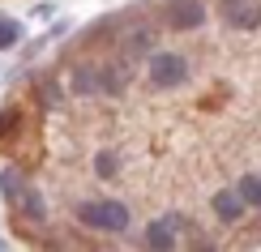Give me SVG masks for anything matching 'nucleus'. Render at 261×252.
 I'll return each mask as SVG.
<instances>
[{
    "label": "nucleus",
    "instance_id": "obj_1",
    "mask_svg": "<svg viewBox=\"0 0 261 252\" xmlns=\"http://www.w3.org/2000/svg\"><path fill=\"white\" fill-rule=\"evenodd\" d=\"M0 192L13 201V210H21V218H30V222H43V218H47L43 197L26 184V175H21L17 167H5V171H0Z\"/></svg>",
    "mask_w": 261,
    "mask_h": 252
},
{
    "label": "nucleus",
    "instance_id": "obj_2",
    "mask_svg": "<svg viewBox=\"0 0 261 252\" xmlns=\"http://www.w3.org/2000/svg\"><path fill=\"white\" fill-rule=\"evenodd\" d=\"M146 77H150V86H159V90L184 86V77H189V60H184L180 51H154V56L146 60Z\"/></svg>",
    "mask_w": 261,
    "mask_h": 252
},
{
    "label": "nucleus",
    "instance_id": "obj_3",
    "mask_svg": "<svg viewBox=\"0 0 261 252\" xmlns=\"http://www.w3.org/2000/svg\"><path fill=\"white\" fill-rule=\"evenodd\" d=\"M77 218L94 231H124L128 227V210L120 201H86V205H77Z\"/></svg>",
    "mask_w": 261,
    "mask_h": 252
},
{
    "label": "nucleus",
    "instance_id": "obj_4",
    "mask_svg": "<svg viewBox=\"0 0 261 252\" xmlns=\"http://www.w3.org/2000/svg\"><path fill=\"white\" fill-rule=\"evenodd\" d=\"M141 239L150 252H176V218H154Z\"/></svg>",
    "mask_w": 261,
    "mask_h": 252
},
{
    "label": "nucleus",
    "instance_id": "obj_5",
    "mask_svg": "<svg viewBox=\"0 0 261 252\" xmlns=\"http://www.w3.org/2000/svg\"><path fill=\"white\" fill-rule=\"evenodd\" d=\"M201 21H205L201 0H176V5H171V26L176 30H197Z\"/></svg>",
    "mask_w": 261,
    "mask_h": 252
},
{
    "label": "nucleus",
    "instance_id": "obj_6",
    "mask_svg": "<svg viewBox=\"0 0 261 252\" xmlns=\"http://www.w3.org/2000/svg\"><path fill=\"white\" fill-rule=\"evenodd\" d=\"M248 205L240 201V192L236 188H223V192H214V214H219V222H240Z\"/></svg>",
    "mask_w": 261,
    "mask_h": 252
},
{
    "label": "nucleus",
    "instance_id": "obj_7",
    "mask_svg": "<svg viewBox=\"0 0 261 252\" xmlns=\"http://www.w3.org/2000/svg\"><path fill=\"white\" fill-rule=\"evenodd\" d=\"M236 192H240V201L248 205V210H261V175H240Z\"/></svg>",
    "mask_w": 261,
    "mask_h": 252
},
{
    "label": "nucleus",
    "instance_id": "obj_8",
    "mask_svg": "<svg viewBox=\"0 0 261 252\" xmlns=\"http://www.w3.org/2000/svg\"><path fill=\"white\" fill-rule=\"evenodd\" d=\"M227 21H231V26H240V30H253V26H261V5L257 9H231V13H227Z\"/></svg>",
    "mask_w": 261,
    "mask_h": 252
},
{
    "label": "nucleus",
    "instance_id": "obj_9",
    "mask_svg": "<svg viewBox=\"0 0 261 252\" xmlns=\"http://www.w3.org/2000/svg\"><path fill=\"white\" fill-rule=\"evenodd\" d=\"M154 47V30H133L128 35V56H146V51ZM154 56V51H150Z\"/></svg>",
    "mask_w": 261,
    "mask_h": 252
},
{
    "label": "nucleus",
    "instance_id": "obj_10",
    "mask_svg": "<svg viewBox=\"0 0 261 252\" xmlns=\"http://www.w3.org/2000/svg\"><path fill=\"white\" fill-rule=\"evenodd\" d=\"M94 171H99V180H112V175L120 171V158H116L112 150H103V154L94 158Z\"/></svg>",
    "mask_w": 261,
    "mask_h": 252
},
{
    "label": "nucleus",
    "instance_id": "obj_11",
    "mask_svg": "<svg viewBox=\"0 0 261 252\" xmlns=\"http://www.w3.org/2000/svg\"><path fill=\"white\" fill-rule=\"evenodd\" d=\"M17 39H21V21H9V17H0V51H5V47H13Z\"/></svg>",
    "mask_w": 261,
    "mask_h": 252
},
{
    "label": "nucleus",
    "instance_id": "obj_12",
    "mask_svg": "<svg viewBox=\"0 0 261 252\" xmlns=\"http://www.w3.org/2000/svg\"><path fill=\"white\" fill-rule=\"evenodd\" d=\"M240 5H248V0H223V9L231 13V9H240Z\"/></svg>",
    "mask_w": 261,
    "mask_h": 252
}]
</instances>
